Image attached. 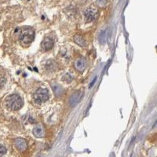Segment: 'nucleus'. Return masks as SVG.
I'll list each match as a JSON object with an SVG mask.
<instances>
[{
  "instance_id": "9",
  "label": "nucleus",
  "mask_w": 157,
  "mask_h": 157,
  "mask_svg": "<svg viewBox=\"0 0 157 157\" xmlns=\"http://www.w3.org/2000/svg\"><path fill=\"white\" fill-rule=\"evenodd\" d=\"M74 42L77 44V45L82 46V47H85L87 46V42L83 37L81 35H75L74 36Z\"/></svg>"
},
{
  "instance_id": "19",
  "label": "nucleus",
  "mask_w": 157,
  "mask_h": 157,
  "mask_svg": "<svg viewBox=\"0 0 157 157\" xmlns=\"http://www.w3.org/2000/svg\"><path fill=\"white\" fill-rule=\"evenodd\" d=\"M84 1H87V0H84Z\"/></svg>"
},
{
  "instance_id": "14",
  "label": "nucleus",
  "mask_w": 157,
  "mask_h": 157,
  "mask_svg": "<svg viewBox=\"0 0 157 157\" xmlns=\"http://www.w3.org/2000/svg\"><path fill=\"white\" fill-rule=\"evenodd\" d=\"M55 62H53V64H50V61L46 64V68L47 70H51V71H54L55 69Z\"/></svg>"
},
{
  "instance_id": "10",
  "label": "nucleus",
  "mask_w": 157,
  "mask_h": 157,
  "mask_svg": "<svg viewBox=\"0 0 157 157\" xmlns=\"http://www.w3.org/2000/svg\"><path fill=\"white\" fill-rule=\"evenodd\" d=\"M51 87H52L53 91H54V94L56 95V96L59 97V96L62 94L63 90L60 85L57 84V83H55L54 82V83H52V84H51Z\"/></svg>"
},
{
  "instance_id": "15",
  "label": "nucleus",
  "mask_w": 157,
  "mask_h": 157,
  "mask_svg": "<svg viewBox=\"0 0 157 157\" xmlns=\"http://www.w3.org/2000/svg\"><path fill=\"white\" fill-rule=\"evenodd\" d=\"M63 80L67 82H72V80H73V78H72V76H71L69 74H66V75L64 76V78H63Z\"/></svg>"
},
{
  "instance_id": "5",
  "label": "nucleus",
  "mask_w": 157,
  "mask_h": 157,
  "mask_svg": "<svg viewBox=\"0 0 157 157\" xmlns=\"http://www.w3.org/2000/svg\"><path fill=\"white\" fill-rule=\"evenodd\" d=\"M42 50L44 51H48V50H50L54 46V40L50 37L45 38L43 41H42Z\"/></svg>"
},
{
  "instance_id": "7",
  "label": "nucleus",
  "mask_w": 157,
  "mask_h": 157,
  "mask_svg": "<svg viewBox=\"0 0 157 157\" xmlns=\"http://www.w3.org/2000/svg\"><path fill=\"white\" fill-rule=\"evenodd\" d=\"M15 146L20 152H24L27 149V144L25 139L18 138L15 140Z\"/></svg>"
},
{
  "instance_id": "4",
  "label": "nucleus",
  "mask_w": 157,
  "mask_h": 157,
  "mask_svg": "<svg viewBox=\"0 0 157 157\" xmlns=\"http://www.w3.org/2000/svg\"><path fill=\"white\" fill-rule=\"evenodd\" d=\"M35 101L37 103H43L49 99V92L46 89L39 88L36 90L34 95Z\"/></svg>"
},
{
  "instance_id": "16",
  "label": "nucleus",
  "mask_w": 157,
  "mask_h": 157,
  "mask_svg": "<svg viewBox=\"0 0 157 157\" xmlns=\"http://www.w3.org/2000/svg\"><path fill=\"white\" fill-rule=\"evenodd\" d=\"M106 3H107V0H97V5L99 6H105L106 5Z\"/></svg>"
},
{
  "instance_id": "1",
  "label": "nucleus",
  "mask_w": 157,
  "mask_h": 157,
  "mask_svg": "<svg viewBox=\"0 0 157 157\" xmlns=\"http://www.w3.org/2000/svg\"><path fill=\"white\" fill-rule=\"evenodd\" d=\"M6 105L9 109L12 111H18L22 108L23 103L22 98L18 94L10 95L6 100Z\"/></svg>"
},
{
  "instance_id": "17",
  "label": "nucleus",
  "mask_w": 157,
  "mask_h": 157,
  "mask_svg": "<svg viewBox=\"0 0 157 157\" xmlns=\"http://www.w3.org/2000/svg\"><path fill=\"white\" fill-rule=\"evenodd\" d=\"M6 153V149L3 145H0V156L5 155Z\"/></svg>"
},
{
  "instance_id": "13",
  "label": "nucleus",
  "mask_w": 157,
  "mask_h": 157,
  "mask_svg": "<svg viewBox=\"0 0 157 157\" xmlns=\"http://www.w3.org/2000/svg\"><path fill=\"white\" fill-rule=\"evenodd\" d=\"M6 82V78L5 75L3 73H0V89L5 86Z\"/></svg>"
},
{
  "instance_id": "3",
  "label": "nucleus",
  "mask_w": 157,
  "mask_h": 157,
  "mask_svg": "<svg viewBox=\"0 0 157 157\" xmlns=\"http://www.w3.org/2000/svg\"><path fill=\"white\" fill-rule=\"evenodd\" d=\"M97 14H98V10L95 6H88L83 12V15L86 22L90 23L92 22L97 18Z\"/></svg>"
},
{
  "instance_id": "2",
  "label": "nucleus",
  "mask_w": 157,
  "mask_h": 157,
  "mask_svg": "<svg viewBox=\"0 0 157 157\" xmlns=\"http://www.w3.org/2000/svg\"><path fill=\"white\" fill-rule=\"evenodd\" d=\"M34 37H35V33L32 28H25L20 32L19 39L22 45L28 46L32 43Z\"/></svg>"
},
{
  "instance_id": "8",
  "label": "nucleus",
  "mask_w": 157,
  "mask_h": 157,
  "mask_svg": "<svg viewBox=\"0 0 157 157\" xmlns=\"http://www.w3.org/2000/svg\"><path fill=\"white\" fill-rule=\"evenodd\" d=\"M82 91H77L75 92V94H73L69 99V104L71 106H75L78 102L80 100V98L82 97Z\"/></svg>"
},
{
  "instance_id": "11",
  "label": "nucleus",
  "mask_w": 157,
  "mask_h": 157,
  "mask_svg": "<svg viewBox=\"0 0 157 157\" xmlns=\"http://www.w3.org/2000/svg\"><path fill=\"white\" fill-rule=\"evenodd\" d=\"M107 33L106 30L101 31L98 35V42L101 45H105L106 42V39H107Z\"/></svg>"
},
{
  "instance_id": "6",
  "label": "nucleus",
  "mask_w": 157,
  "mask_h": 157,
  "mask_svg": "<svg viewBox=\"0 0 157 157\" xmlns=\"http://www.w3.org/2000/svg\"><path fill=\"white\" fill-rule=\"evenodd\" d=\"M75 68L79 71V72H83L86 68L87 66V62L86 59H84L83 58H79L76 61H75Z\"/></svg>"
},
{
  "instance_id": "18",
  "label": "nucleus",
  "mask_w": 157,
  "mask_h": 157,
  "mask_svg": "<svg viewBox=\"0 0 157 157\" xmlns=\"http://www.w3.org/2000/svg\"><path fill=\"white\" fill-rule=\"evenodd\" d=\"M96 80H97V77H95L94 79V80H93V82H91V83H90V87H91L94 84V82H96Z\"/></svg>"
},
{
  "instance_id": "12",
  "label": "nucleus",
  "mask_w": 157,
  "mask_h": 157,
  "mask_svg": "<svg viewBox=\"0 0 157 157\" xmlns=\"http://www.w3.org/2000/svg\"><path fill=\"white\" fill-rule=\"evenodd\" d=\"M33 134L36 137H44V130L41 127H35L33 129Z\"/></svg>"
}]
</instances>
